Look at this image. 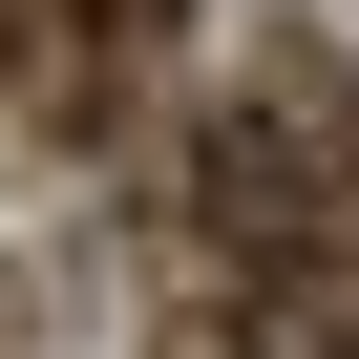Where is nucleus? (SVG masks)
I'll use <instances>...</instances> for the list:
<instances>
[{"instance_id": "1", "label": "nucleus", "mask_w": 359, "mask_h": 359, "mask_svg": "<svg viewBox=\"0 0 359 359\" xmlns=\"http://www.w3.org/2000/svg\"><path fill=\"white\" fill-rule=\"evenodd\" d=\"M148 359H359V317L338 296H212V317H169Z\"/></svg>"}, {"instance_id": "2", "label": "nucleus", "mask_w": 359, "mask_h": 359, "mask_svg": "<svg viewBox=\"0 0 359 359\" xmlns=\"http://www.w3.org/2000/svg\"><path fill=\"white\" fill-rule=\"evenodd\" d=\"M43 43H85V64H148V43H169V0H43Z\"/></svg>"}, {"instance_id": "3", "label": "nucleus", "mask_w": 359, "mask_h": 359, "mask_svg": "<svg viewBox=\"0 0 359 359\" xmlns=\"http://www.w3.org/2000/svg\"><path fill=\"white\" fill-rule=\"evenodd\" d=\"M317 191H338V233H359V85L317 106Z\"/></svg>"}]
</instances>
